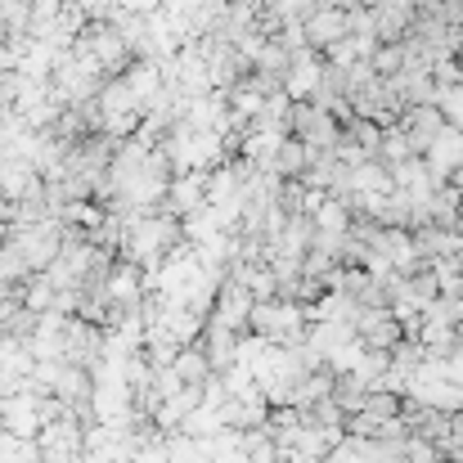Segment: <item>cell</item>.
Wrapping results in <instances>:
<instances>
[{
  "mask_svg": "<svg viewBox=\"0 0 463 463\" xmlns=\"http://www.w3.org/2000/svg\"><path fill=\"white\" fill-rule=\"evenodd\" d=\"M437 463H463V455H441Z\"/></svg>",
  "mask_w": 463,
  "mask_h": 463,
  "instance_id": "3",
  "label": "cell"
},
{
  "mask_svg": "<svg viewBox=\"0 0 463 463\" xmlns=\"http://www.w3.org/2000/svg\"><path fill=\"white\" fill-rule=\"evenodd\" d=\"M441 455H437V446L428 441V437H419V432H410L405 437V463H437Z\"/></svg>",
  "mask_w": 463,
  "mask_h": 463,
  "instance_id": "2",
  "label": "cell"
},
{
  "mask_svg": "<svg viewBox=\"0 0 463 463\" xmlns=\"http://www.w3.org/2000/svg\"><path fill=\"white\" fill-rule=\"evenodd\" d=\"M459 189H463V171H459Z\"/></svg>",
  "mask_w": 463,
  "mask_h": 463,
  "instance_id": "4",
  "label": "cell"
},
{
  "mask_svg": "<svg viewBox=\"0 0 463 463\" xmlns=\"http://www.w3.org/2000/svg\"><path fill=\"white\" fill-rule=\"evenodd\" d=\"M364 392H369V387H364L360 373H333V392H328V396L342 405V414H355V410L364 405Z\"/></svg>",
  "mask_w": 463,
  "mask_h": 463,
  "instance_id": "1",
  "label": "cell"
}]
</instances>
